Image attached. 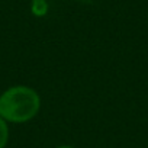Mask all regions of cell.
I'll return each mask as SVG.
<instances>
[{"label":"cell","mask_w":148,"mask_h":148,"mask_svg":"<svg viewBox=\"0 0 148 148\" xmlns=\"http://www.w3.org/2000/svg\"><path fill=\"white\" fill-rule=\"evenodd\" d=\"M41 109V97L32 87L12 86L0 95V116L9 123H25Z\"/></svg>","instance_id":"1"},{"label":"cell","mask_w":148,"mask_h":148,"mask_svg":"<svg viewBox=\"0 0 148 148\" xmlns=\"http://www.w3.org/2000/svg\"><path fill=\"white\" fill-rule=\"evenodd\" d=\"M9 122L0 116V148H6L9 142Z\"/></svg>","instance_id":"2"},{"label":"cell","mask_w":148,"mask_h":148,"mask_svg":"<svg viewBox=\"0 0 148 148\" xmlns=\"http://www.w3.org/2000/svg\"><path fill=\"white\" fill-rule=\"evenodd\" d=\"M32 12L36 16H42L47 12V2L45 0H32Z\"/></svg>","instance_id":"3"},{"label":"cell","mask_w":148,"mask_h":148,"mask_svg":"<svg viewBox=\"0 0 148 148\" xmlns=\"http://www.w3.org/2000/svg\"><path fill=\"white\" fill-rule=\"evenodd\" d=\"M58 148H73V147H70V145H61V147H58Z\"/></svg>","instance_id":"4"}]
</instances>
